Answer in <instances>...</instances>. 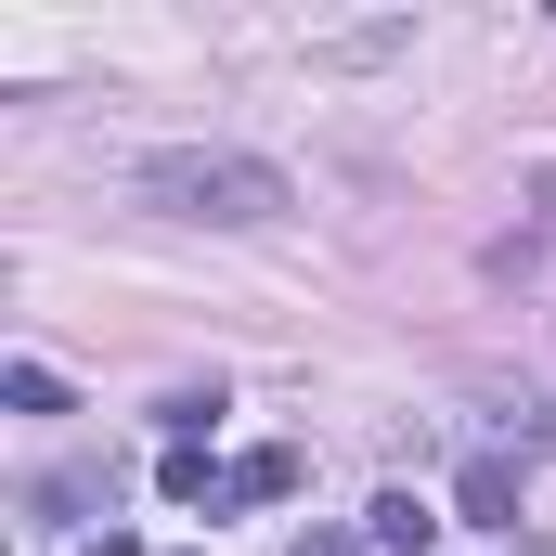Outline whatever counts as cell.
I'll use <instances>...</instances> for the list:
<instances>
[{
    "label": "cell",
    "mask_w": 556,
    "mask_h": 556,
    "mask_svg": "<svg viewBox=\"0 0 556 556\" xmlns=\"http://www.w3.org/2000/svg\"><path fill=\"white\" fill-rule=\"evenodd\" d=\"M130 194L168 207V220H273V207H285V168H273V155H233V142H181V155H142Z\"/></svg>",
    "instance_id": "6da1fadb"
},
{
    "label": "cell",
    "mask_w": 556,
    "mask_h": 556,
    "mask_svg": "<svg viewBox=\"0 0 556 556\" xmlns=\"http://www.w3.org/2000/svg\"><path fill=\"white\" fill-rule=\"evenodd\" d=\"M453 518H466V531H518V466H505V453H466Z\"/></svg>",
    "instance_id": "7a4b0ae2"
},
{
    "label": "cell",
    "mask_w": 556,
    "mask_h": 556,
    "mask_svg": "<svg viewBox=\"0 0 556 556\" xmlns=\"http://www.w3.org/2000/svg\"><path fill=\"white\" fill-rule=\"evenodd\" d=\"M155 492H168V505H220V492H233V466H207V440H168Z\"/></svg>",
    "instance_id": "3957f363"
},
{
    "label": "cell",
    "mask_w": 556,
    "mask_h": 556,
    "mask_svg": "<svg viewBox=\"0 0 556 556\" xmlns=\"http://www.w3.org/2000/svg\"><path fill=\"white\" fill-rule=\"evenodd\" d=\"M285 492H298V453L260 440V453H233V492H220V505H285Z\"/></svg>",
    "instance_id": "277c9868"
},
{
    "label": "cell",
    "mask_w": 556,
    "mask_h": 556,
    "mask_svg": "<svg viewBox=\"0 0 556 556\" xmlns=\"http://www.w3.org/2000/svg\"><path fill=\"white\" fill-rule=\"evenodd\" d=\"M544 247H556V168H531V233H505V247H492V273H531Z\"/></svg>",
    "instance_id": "5b68a950"
},
{
    "label": "cell",
    "mask_w": 556,
    "mask_h": 556,
    "mask_svg": "<svg viewBox=\"0 0 556 556\" xmlns=\"http://www.w3.org/2000/svg\"><path fill=\"white\" fill-rule=\"evenodd\" d=\"M427 544H440V518L415 492H376V556H427Z\"/></svg>",
    "instance_id": "8992f818"
},
{
    "label": "cell",
    "mask_w": 556,
    "mask_h": 556,
    "mask_svg": "<svg viewBox=\"0 0 556 556\" xmlns=\"http://www.w3.org/2000/svg\"><path fill=\"white\" fill-rule=\"evenodd\" d=\"M0 402H13V415H65V376H52V363H0Z\"/></svg>",
    "instance_id": "52a82bcc"
},
{
    "label": "cell",
    "mask_w": 556,
    "mask_h": 556,
    "mask_svg": "<svg viewBox=\"0 0 556 556\" xmlns=\"http://www.w3.org/2000/svg\"><path fill=\"white\" fill-rule=\"evenodd\" d=\"M207 415H220V389H168V415H155V427H168V440H207Z\"/></svg>",
    "instance_id": "ba28073f"
},
{
    "label": "cell",
    "mask_w": 556,
    "mask_h": 556,
    "mask_svg": "<svg viewBox=\"0 0 556 556\" xmlns=\"http://www.w3.org/2000/svg\"><path fill=\"white\" fill-rule=\"evenodd\" d=\"M298 556H363V544H350V531H311V544H298Z\"/></svg>",
    "instance_id": "9c48e42d"
}]
</instances>
